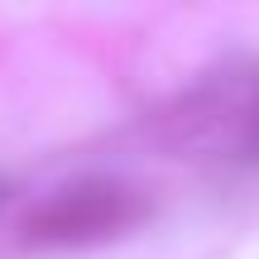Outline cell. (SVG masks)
Returning <instances> with one entry per match:
<instances>
[{
    "label": "cell",
    "mask_w": 259,
    "mask_h": 259,
    "mask_svg": "<svg viewBox=\"0 0 259 259\" xmlns=\"http://www.w3.org/2000/svg\"><path fill=\"white\" fill-rule=\"evenodd\" d=\"M144 221V197L115 178H77L34 206L19 226V240L34 250H82L125 235Z\"/></svg>",
    "instance_id": "6da1fadb"
},
{
    "label": "cell",
    "mask_w": 259,
    "mask_h": 259,
    "mask_svg": "<svg viewBox=\"0 0 259 259\" xmlns=\"http://www.w3.org/2000/svg\"><path fill=\"white\" fill-rule=\"evenodd\" d=\"M250 154L259 158V115H254V125H250Z\"/></svg>",
    "instance_id": "7a4b0ae2"
}]
</instances>
